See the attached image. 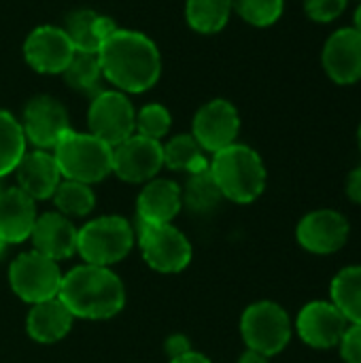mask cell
Here are the masks:
<instances>
[{"label":"cell","instance_id":"6da1fadb","mask_svg":"<svg viewBox=\"0 0 361 363\" xmlns=\"http://www.w3.org/2000/svg\"><path fill=\"white\" fill-rule=\"evenodd\" d=\"M102 77L123 94H143L160 81L162 55L143 32L117 28L98 51Z\"/></svg>","mask_w":361,"mask_h":363},{"label":"cell","instance_id":"7a4b0ae2","mask_svg":"<svg viewBox=\"0 0 361 363\" xmlns=\"http://www.w3.org/2000/svg\"><path fill=\"white\" fill-rule=\"evenodd\" d=\"M57 298L79 319H111L126 306V289L121 279L102 266H77L62 277Z\"/></svg>","mask_w":361,"mask_h":363},{"label":"cell","instance_id":"3957f363","mask_svg":"<svg viewBox=\"0 0 361 363\" xmlns=\"http://www.w3.org/2000/svg\"><path fill=\"white\" fill-rule=\"evenodd\" d=\"M209 170L219 185L221 196L236 204H249L266 189V166L260 153L247 145L234 143L217 151Z\"/></svg>","mask_w":361,"mask_h":363},{"label":"cell","instance_id":"277c9868","mask_svg":"<svg viewBox=\"0 0 361 363\" xmlns=\"http://www.w3.org/2000/svg\"><path fill=\"white\" fill-rule=\"evenodd\" d=\"M53 157L66 181L91 185L113 172V147L87 132L68 130L53 147Z\"/></svg>","mask_w":361,"mask_h":363},{"label":"cell","instance_id":"5b68a950","mask_svg":"<svg viewBox=\"0 0 361 363\" xmlns=\"http://www.w3.org/2000/svg\"><path fill=\"white\" fill-rule=\"evenodd\" d=\"M134 245L132 225L117 215L100 217L83 225L77 234V251L79 255L91 264L109 268L121 262Z\"/></svg>","mask_w":361,"mask_h":363},{"label":"cell","instance_id":"8992f818","mask_svg":"<svg viewBox=\"0 0 361 363\" xmlns=\"http://www.w3.org/2000/svg\"><path fill=\"white\" fill-rule=\"evenodd\" d=\"M240 334L247 349L272 357L289 345L291 321L283 306L274 302H255L243 313Z\"/></svg>","mask_w":361,"mask_h":363},{"label":"cell","instance_id":"52a82bcc","mask_svg":"<svg viewBox=\"0 0 361 363\" xmlns=\"http://www.w3.org/2000/svg\"><path fill=\"white\" fill-rule=\"evenodd\" d=\"M89 134L117 147L136 134V111L130 98L119 89H102L94 96L87 108Z\"/></svg>","mask_w":361,"mask_h":363},{"label":"cell","instance_id":"ba28073f","mask_svg":"<svg viewBox=\"0 0 361 363\" xmlns=\"http://www.w3.org/2000/svg\"><path fill=\"white\" fill-rule=\"evenodd\" d=\"M62 277L64 274L60 272V266L36 251L21 253L9 268L11 289L15 291V296L30 304L57 298Z\"/></svg>","mask_w":361,"mask_h":363},{"label":"cell","instance_id":"9c48e42d","mask_svg":"<svg viewBox=\"0 0 361 363\" xmlns=\"http://www.w3.org/2000/svg\"><path fill=\"white\" fill-rule=\"evenodd\" d=\"M138 245L147 266L164 274L181 272L191 262V245L172 223L149 225L138 221Z\"/></svg>","mask_w":361,"mask_h":363},{"label":"cell","instance_id":"30bf717a","mask_svg":"<svg viewBox=\"0 0 361 363\" xmlns=\"http://www.w3.org/2000/svg\"><path fill=\"white\" fill-rule=\"evenodd\" d=\"M240 132V115L236 106L223 98H215L200 106L194 117L191 136L198 140L202 151L217 153L236 143Z\"/></svg>","mask_w":361,"mask_h":363},{"label":"cell","instance_id":"8fae6325","mask_svg":"<svg viewBox=\"0 0 361 363\" xmlns=\"http://www.w3.org/2000/svg\"><path fill=\"white\" fill-rule=\"evenodd\" d=\"M164 166L160 140L132 134L113 147V172L126 183H149Z\"/></svg>","mask_w":361,"mask_h":363},{"label":"cell","instance_id":"7c38bea8","mask_svg":"<svg viewBox=\"0 0 361 363\" xmlns=\"http://www.w3.org/2000/svg\"><path fill=\"white\" fill-rule=\"evenodd\" d=\"M351 234L347 217L332 208H319L304 215L296 228V238L302 249L315 255H332L340 251Z\"/></svg>","mask_w":361,"mask_h":363},{"label":"cell","instance_id":"4fadbf2b","mask_svg":"<svg viewBox=\"0 0 361 363\" xmlns=\"http://www.w3.org/2000/svg\"><path fill=\"white\" fill-rule=\"evenodd\" d=\"M74 53L77 51L68 34L57 26L34 28L23 43V57L28 66L40 74H62Z\"/></svg>","mask_w":361,"mask_h":363},{"label":"cell","instance_id":"5bb4252c","mask_svg":"<svg viewBox=\"0 0 361 363\" xmlns=\"http://www.w3.org/2000/svg\"><path fill=\"white\" fill-rule=\"evenodd\" d=\"M21 128L26 140L32 143L36 149H53L57 140L70 130L66 108L51 96H36L32 98L21 117Z\"/></svg>","mask_w":361,"mask_h":363},{"label":"cell","instance_id":"9a60e30c","mask_svg":"<svg viewBox=\"0 0 361 363\" xmlns=\"http://www.w3.org/2000/svg\"><path fill=\"white\" fill-rule=\"evenodd\" d=\"M347 328L349 321L345 319V315L332 302H323V300L306 304L296 319V330L300 340L311 349H321V351L338 347Z\"/></svg>","mask_w":361,"mask_h":363},{"label":"cell","instance_id":"2e32d148","mask_svg":"<svg viewBox=\"0 0 361 363\" xmlns=\"http://www.w3.org/2000/svg\"><path fill=\"white\" fill-rule=\"evenodd\" d=\"M326 74L338 85L361 81V32L355 28L336 30L323 45L321 53Z\"/></svg>","mask_w":361,"mask_h":363},{"label":"cell","instance_id":"e0dca14e","mask_svg":"<svg viewBox=\"0 0 361 363\" xmlns=\"http://www.w3.org/2000/svg\"><path fill=\"white\" fill-rule=\"evenodd\" d=\"M17 177V187L28 194L34 202L53 198L57 185L62 183V172L57 168V162L53 153H47L45 149L26 151L17 168L13 170Z\"/></svg>","mask_w":361,"mask_h":363},{"label":"cell","instance_id":"ac0fdd59","mask_svg":"<svg viewBox=\"0 0 361 363\" xmlns=\"http://www.w3.org/2000/svg\"><path fill=\"white\" fill-rule=\"evenodd\" d=\"M77 234L79 230H74L70 219L62 213H43L36 217L30 238L36 253L57 262L70 257L77 251Z\"/></svg>","mask_w":361,"mask_h":363},{"label":"cell","instance_id":"d6986e66","mask_svg":"<svg viewBox=\"0 0 361 363\" xmlns=\"http://www.w3.org/2000/svg\"><path fill=\"white\" fill-rule=\"evenodd\" d=\"M183 206L181 187L168 179H151L136 202L138 221L149 225H166L170 223Z\"/></svg>","mask_w":361,"mask_h":363},{"label":"cell","instance_id":"ffe728a7","mask_svg":"<svg viewBox=\"0 0 361 363\" xmlns=\"http://www.w3.org/2000/svg\"><path fill=\"white\" fill-rule=\"evenodd\" d=\"M36 223L34 200L19 187L0 191V238L9 242H23L30 238Z\"/></svg>","mask_w":361,"mask_h":363},{"label":"cell","instance_id":"44dd1931","mask_svg":"<svg viewBox=\"0 0 361 363\" xmlns=\"http://www.w3.org/2000/svg\"><path fill=\"white\" fill-rule=\"evenodd\" d=\"M115 30L117 26L111 17L89 9L74 11L64 26V32L68 34L74 51L79 53H98Z\"/></svg>","mask_w":361,"mask_h":363},{"label":"cell","instance_id":"7402d4cb","mask_svg":"<svg viewBox=\"0 0 361 363\" xmlns=\"http://www.w3.org/2000/svg\"><path fill=\"white\" fill-rule=\"evenodd\" d=\"M72 319L74 317L62 304V300L51 298V300L32 304L26 328H28V334L32 340H36L40 345H53L70 332Z\"/></svg>","mask_w":361,"mask_h":363},{"label":"cell","instance_id":"603a6c76","mask_svg":"<svg viewBox=\"0 0 361 363\" xmlns=\"http://www.w3.org/2000/svg\"><path fill=\"white\" fill-rule=\"evenodd\" d=\"M330 298L349 325H361V266H347L332 279Z\"/></svg>","mask_w":361,"mask_h":363},{"label":"cell","instance_id":"cb8c5ba5","mask_svg":"<svg viewBox=\"0 0 361 363\" xmlns=\"http://www.w3.org/2000/svg\"><path fill=\"white\" fill-rule=\"evenodd\" d=\"M232 0H187L185 19L198 34L221 32L232 15Z\"/></svg>","mask_w":361,"mask_h":363},{"label":"cell","instance_id":"d4e9b609","mask_svg":"<svg viewBox=\"0 0 361 363\" xmlns=\"http://www.w3.org/2000/svg\"><path fill=\"white\" fill-rule=\"evenodd\" d=\"M164 151V166L170 170H185V172H200L209 168V162L204 160V151L198 145V140L191 134H177L166 145H162Z\"/></svg>","mask_w":361,"mask_h":363},{"label":"cell","instance_id":"484cf974","mask_svg":"<svg viewBox=\"0 0 361 363\" xmlns=\"http://www.w3.org/2000/svg\"><path fill=\"white\" fill-rule=\"evenodd\" d=\"M26 134L19 119L0 108V179L11 174L26 155Z\"/></svg>","mask_w":361,"mask_h":363},{"label":"cell","instance_id":"4316f807","mask_svg":"<svg viewBox=\"0 0 361 363\" xmlns=\"http://www.w3.org/2000/svg\"><path fill=\"white\" fill-rule=\"evenodd\" d=\"M181 196H183V204H187L196 213L213 211L223 198L209 168L200 172H191L185 183V189H181Z\"/></svg>","mask_w":361,"mask_h":363},{"label":"cell","instance_id":"83f0119b","mask_svg":"<svg viewBox=\"0 0 361 363\" xmlns=\"http://www.w3.org/2000/svg\"><path fill=\"white\" fill-rule=\"evenodd\" d=\"M68 87L83 91V94H98L102 77V66L98 60V53H74L66 70L62 72Z\"/></svg>","mask_w":361,"mask_h":363},{"label":"cell","instance_id":"f1b7e54d","mask_svg":"<svg viewBox=\"0 0 361 363\" xmlns=\"http://www.w3.org/2000/svg\"><path fill=\"white\" fill-rule=\"evenodd\" d=\"M53 202L57 206V213L70 219V217L89 215L96 206V196L89 185L64 179L53 194Z\"/></svg>","mask_w":361,"mask_h":363},{"label":"cell","instance_id":"f546056e","mask_svg":"<svg viewBox=\"0 0 361 363\" xmlns=\"http://www.w3.org/2000/svg\"><path fill=\"white\" fill-rule=\"evenodd\" d=\"M232 9L251 26L268 28L283 15L285 0H232Z\"/></svg>","mask_w":361,"mask_h":363},{"label":"cell","instance_id":"4dcf8cb0","mask_svg":"<svg viewBox=\"0 0 361 363\" xmlns=\"http://www.w3.org/2000/svg\"><path fill=\"white\" fill-rule=\"evenodd\" d=\"M172 125V115L164 104L151 102L145 104L136 113V134L151 138V140H162Z\"/></svg>","mask_w":361,"mask_h":363},{"label":"cell","instance_id":"1f68e13d","mask_svg":"<svg viewBox=\"0 0 361 363\" xmlns=\"http://www.w3.org/2000/svg\"><path fill=\"white\" fill-rule=\"evenodd\" d=\"M347 2L349 0H304V11L309 19L317 23H330L345 13Z\"/></svg>","mask_w":361,"mask_h":363},{"label":"cell","instance_id":"d6a6232c","mask_svg":"<svg viewBox=\"0 0 361 363\" xmlns=\"http://www.w3.org/2000/svg\"><path fill=\"white\" fill-rule=\"evenodd\" d=\"M338 347H340L343 362L361 363V325H349Z\"/></svg>","mask_w":361,"mask_h":363},{"label":"cell","instance_id":"836d02e7","mask_svg":"<svg viewBox=\"0 0 361 363\" xmlns=\"http://www.w3.org/2000/svg\"><path fill=\"white\" fill-rule=\"evenodd\" d=\"M189 351H191V345H189V340H187L185 336H181V334L170 336V338L166 340V353L170 355V359H177V357H181V355H185V353H189Z\"/></svg>","mask_w":361,"mask_h":363},{"label":"cell","instance_id":"e575fe53","mask_svg":"<svg viewBox=\"0 0 361 363\" xmlns=\"http://www.w3.org/2000/svg\"><path fill=\"white\" fill-rule=\"evenodd\" d=\"M347 196L355 204H361V166L347 177Z\"/></svg>","mask_w":361,"mask_h":363},{"label":"cell","instance_id":"d590c367","mask_svg":"<svg viewBox=\"0 0 361 363\" xmlns=\"http://www.w3.org/2000/svg\"><path fill=\"white\" fill-rule=\"evenodd\" d=\"M170 363H211V359H209V357H204L202 353H194V351H189V353H185V355L177 357V359H170Z\"/></svg>","mask_w":361,"mask_h":363},{"label":"cell","instance_id":"8d00e7d4","mask_svg":"<svg viewBox=\"0 0 361 363\" xmlns=\"http://www.w3.org/2000/svg\"><path fill=\"white\" fill-rule=\"evenodd\" d=\"M238 363H268V357H266L264 353H257V351H253V349H247V351L240 355Z\"/></svg>","mask_w":361,"mask_h":363},{"label":"cell","instance_id":"74e56055","mask_svg":"<svg viewBox=\"0 0 361 363\" xmlns=\"http://www.w3.org/2000/svg\"><path fill=\"white\" fill-rule=\"evenodd\" d=\"M353 28L361 32V0H360V6L355 9V26H353Z\"/></svg>","mask_w":361,"mask_h":363},{"label":"cell","instance_id":"f35d334b","mask_svg":"<svg viewBox=\"0 0 361 363\" xmlns=\"http://www.w3.org/2000/svg\"><path fill=\"white\" fill-rule=\"evenodd\" d=\"M4 247H6V242H4V240H2V238H0V255H2V253H4Z\"/></svg>","mask_w":361,"mask_h":363},{"label":"cell","instance_id":"ab89813d","mask_svg":"<svg viewBox=\"0 0 361 363\" xmlns=\"http://www.w3.org/2000/svg\"><path fill=\"white\" fill-rule=\"evenodd\" d=\"M357 143H360V149H361V123H360V130H357Z\"/></svg>","mask_w":361,"mask_h":363},{"label":"cell","instance_id":"60d3db41","mask_svg":"<svg viewBox=\"0 0 361 363\" xmlns=\"http://www.w3.org/2000/svg\"><path fill=\"white\" fill-rule=\"evenodd\" d=\"M0 191H2V189H0Z\"/></svg>","mask_w":361,"mask_h":363}]
</instances>
